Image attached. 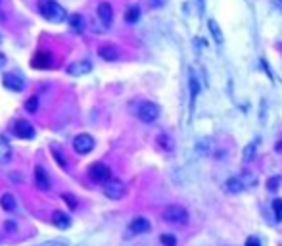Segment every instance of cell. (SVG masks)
I'll list each match as a JSON object with an SVG mask.
<instances>
[{
  "mask_svg": "<svg viewBox=\"0 0 282 246\" xmlns=\"http://www.w3.org/2000/svg\"><path fill=\"white\" fill-rule=\"evenodd\" d=\"M50 62H52V56L48 52H39V54H35L31 66L37 69H44V67H50Z\"/></svg>",
  "mask_w": 282,
  "mask_h": 246,
  "instance_id": "cell-15",
  "label": "cell"
},
{
  "mask_svg": "<svg viewBox=\"0 0 282 246\" xmlns=\"http://www.w3.org/2000/svg\"><path fill=\"white\" fill-rule=\"evenodd\" d=\"M207 27H209V31H211L213 39H215L219 45H221V43H223V33H221V29L217 27V23L213 22V20H209V22H207Z\"/></svg>",
  "mask_w": 282,
  "mask_h": 246,
  "instance_id": "cell-21",
  "label": "cell"
},
{
  "mask_svg": "<svg viewBox=\"0 0 282 246\" xmlns=\"http://www.w3.org/2000/svg\"><path fill=\"white\" fill-rule=\"evenodd\" d=\"M140 18V8L138 6H130L129 10L125 12V22L127 23H136Z\"/></svg>",
  "mask_w": 282,
  "mask_h": 246,
  "instance_id": "cell-20",
  "label": "cell"
},
{
  "mask_svg": "<svg viewBox=\"0 0 282 246\" xmlns=\"http://www.w3.org/2000/svg\"><path fill=\"white\" fill-rule=\"evenodd\" d=\"M62 198H64V200L67 202V206H69L71 210H75V208H77V198H75V196H71L69 192H65V194H62Z\"/></svg>",
  "mask_w": 282,
  "mask_h": 246,
  "instance_id": "cell-28",
  "label": "cell"
},
{
  "mask_svg": "<svg viewBox=\"0 0 282 246\" xmlns=\"http://www.w3.org/2000/svg\"><path fill=\"white\" fill-rule=\"evenodd\" d=\"M254 156H256V142L248 144L246 150H244V160H246V162H248V160H254Z\"/></svg>",
  "mask_w": 282,
  "mask_h": 246,
  "instance_id": "cell-26",
  "label": "cell"
},
{
  "mask_svg": "<svg viewBox=\"0 0 282 246\" xmlns=\"http://www.w3.org/2000/svg\"><path fill=\"white\" fill-rule=\"evenodd\" d=\"M4 66H6V56L0 52V67H4Z\"/></svg>",
  "mask_w": 282,
  "mask_h": 246,
  "instance_id": "cell-34",
  "label": "cell"
},
{
  "mask_svg": "<svg viewBox=\"0 0 282 246\" xmlns=\"http://www.w3.org/2000/svg\"><path fill=\"white\" fill-rule=\"evenodd\" d=\"M37 246H69V241L67 239H54V241H46V243H41Z\"/></svg>",
  "mask_w": 282,
  "mask_h": 246,
  "instance_id": "cell-24",
  "label": "cell"
},
{
  "mask_svg": "<svg viewBox=\"0 0 282 246\" xmlns=\"http://www.w3.org/2000/svg\"><path fill=\"white\" fill-rule=\"evenodd\" d=\"M90 69H92V64L88 60H81V62H75V64L67 67V73L73 75V77H81V75L90 73Z\"/></svg>",
  "mask_w": 282,
  "mask_h": 246,
  "instance_id": "cell-10",
  "label": "cell"
},
{
  "mask_svg": "<svg viewBox=\"0 0 282 246\" xmlns=\"http://www.w3.org/2000/svg\"><path fill=\"white\" fill-rule=\"evenodd\" d=\"M2 83H4L6 89L14 90V92H22L25 89V81H23L22 75H18V73H6L2 77Z\"/></svg>",
  "mask_w": 282,
  "mask_h": 246,
  "instance_id": "cell-7",
  "label": "cell"
},
{
  "mask_svg": "<svg viewBox=\"0 0 282 246\" xmlns=\"http://www.w3.org/2000/svg\"><path fill=\"white\" fill-rule=\"evenodd\" d=\"M273 212L277 216V221H282V198H275L273 200Z\"/></svg>",
  "mask_w": 282,
  "mask_h": 246,
  "instance_id": "cell-23",
  "label": "cell"
},
{
  "mask_svg": "<svg viewBox=\"0 0 282 246\" xmlns=\"http://www.w3.org/2000/svg\"><path fill=\"white\" fill-rule=\"evenodd\" d=\"M0 43H2V35H0Z\"/></svg>",
  "mask_w": 282,
  "mask_h": 246,
  "instance_id": "cell-36",
  "label": "cell"
},
{
  "mask_svg": "<svg viewBox=\"0 0 282 246\" xmlns=\"http://www.w3.org/2000/svg\"><path fill=\"white\" fill-rule=\"evenodd\" d=\"M12 160V146L10 142L0 135V164H8Z\"/></svg>",
  "mask_w": 282,
  "mask_h": 246,
  "instance_id": "cell-16",
  "label": "cell"
},
{
  "mask_svg": "<svg viewBox=\"0 0 282 246\" xmlns=\"http://www.w3.org/2000/svg\"><path fill=\"white\" fill-rule=\"evenodd\" d=\"M246 246H261V243L257 237H250V239L246 241Z\"/></svg>",
  "mask_w": 282,
  "mask_h": 246,
  "instance_id": "cell-31",
  "label": "cell"
},
{
  "mask_svg": "<svg viewBox=\"0 0 282 246\" xmlns=\"http://www.w3.org/2000/svg\"><path fill=\"white\" fill-rule=\"evenodd\" d=\"M35 183H37V187H39L41 191H48V189H50V179H48L46 171H44L41 165L35 167Z\"/></svg>",
  "mask_w": 282,
  "mask_h": 246,
  "instance_id": "cell-13",
  "label": "cell"
},
{
  "mask_svg": "<svg viewBox=\"0 0 282 246\" xmlns=\"http://www.w3.org/2000/svg\"><path fill=\"white\" fill-rule=\"evenodd\" d=\"M275 150H277L279 154H282V140H279V142L275 144Z\"/></svg>",
  "mask_w": 282,
  "mask_h": 246,
  "instance_id": "cell-33",
  "label": "cell"
},
{
  "mask_svg": "<svg viewBox=\"0 0 282 246\" xmlns=\"http://www.w3.org/2000/svg\"><path fill=\"white\" fill-rule=\"evenodd\" d=\"M104 194L111 198V200H119L125 196V183L121 179H111L108 183H104Z\"/></svg>",
  "mask_w": 282,
  "mask_h": 246,
  "instance_id": "cell-5",
  "label": "cell"
},
{
  "mask_svg": "<svg viewBox=\"0 0 282 246\" xmlns=\"http://www.w3.org/2000/svg\"><path fill=\"white\" fill-rule=\"evenodd\" d=\"M88 177L94 181V183H108L111 179V169H109L106 164L102 162H94L90 167H88Z\"/></svg>",
  "mask_w": 282,
  "mask_h": 246,
  "instance_id": "cell-3",
  "label": "cell"
},
{
  "mask_svg": "<svg viewBox=\"0 0 282 246\" xmlns=\"http://www.w3.org/2000/svg\"><path fill=\"white\" fill-rule=\"evenodd\" d=\"M52 156L56 158V162H60V165H62V167H65V158H64V154H62V150H60V148L52 146Z\"/></svg>",
  "mask_w": 282,
  "mask_h": 246,
  "instance_id": "cell-27",
  "label": "cell"
},
{
  "mask_svg": "<svg viewBox=\"0 0 282 246\" xmlns=\"http://www.w3.org/2000/svg\"><path fill=\"white\" fill-rule=\"evenodd\" d=\"M39 12L52 23H62L67 20V12L56 0H39Z\"/></svg>",
  "mask_w": 282,
  "mask_h": 246,
  "instance_id": "cell-1",
  "label": "cell"
},
{
  "mask_svg": "<svg viewBox=\"0 0 282 246\" xmlns=\"http://www.w3.org/2000/svg\"><path fill=\"white\" fill-rule=\"evenodd\" d=\"M98 56H100L102 60H106V62H115V60L119 58V50L113 45H104L98 48Z\"/></svg>",
  "mask_w": 282,
  "mask_h": 246,
  "instance_id": "cell-12",
  "label": "cell"
},
{
  "mask_svg": "<svg viewBox=\"0 0 282 246\" xmlns=\"http://www.w3.org/2000/svg\"><path fill=\"white\" fill-rule=\"evenodd\" d=\"M69 29H71L73 33H83V31H85V20H83V16L73 14V16L69 18Z\"/></svg>",
  "mask_w": 282,
  "mask_h": 246,
  "instance_id": "cell-17",
  "label": "cell"
},
{
  "mask_svg": "<svg viewBox=\"0 0 282 246\" xmlns=\"http://www.w3.org/2000/svg\"><path fill=\"white\" fill-rule=\"evenodd\" d=\"M52 221H54V225L58 229H69L71 227V218L67 214H64V212H60V210H56L52 214Z\"/></svg>",
  "mask_w": 282,
  "mask_h": 246,
  "instance_id": "cell-14",
  "label": "cell"
},
{
  "mask_svg": "<svg viewBox=\"0 0 282 246\" xmlns=\"http://www.w3.org/2000/svg\"><path fill=\"white\" fill-rule=\"evenodd\" d=\"M73 148H75L77 154H88V152H92V148H94V138L87 133L77 135V137L73 138Z\"/></svg>",
  "mask_w": 282,
  "mask_h": 246,
  "instance_id": "cell-6",
  "label": "cell"
},
{
  "mask_svg": "<svg viewBox=\"0 0 282 246\" xmlns=\"http://www.w3.org/2000/svg\"><path fill=\"white\" fill-rule=\"evenodd\" d=\"M25 110L29 113H35L39 110V96H31L27 102H25Z\"/></svg>",
  "mask_w": 282,
  "mask_h": 246,
  "instance_id": "cell-22",
  "label": "cell"
},
{
  "mask_svg": "<svg viewBox=\"0 0 282 246\" xmlns=\"http://www.w3.org/2000/svg\"><path fill=\"white\" fill-rule=\"evenodd\" d=\"M279 183H281V177H273V179H269V183H267V187H269V191H277V187H279Z\"/></svg>",
  "mask_w": 282,
  "mask_h": 246,
  "instance_id": "cell-30",
  "label": "cell"
},
{
  "mask_svg": "<svg viewBox=\"0 0 282 246\" xmlns=\"http://www.w3.org/2000/svg\"><path fill=\"white\" fill-rule=\"evenodd\" d=\"M14 227H16V223H10V221L6 223V229H8V231H10V229H14Z\"/></svg>",
  "mask_w": 282,
  "mask_h": 246,
  "instance_id": "cell-35",
  "label": "cell"
},
{
  "mask_svg": "<svg viewBox=\"0 0 282 246\" xmlns=\"http://www.w3.org/2000/svg\"><path fill=\"white\" fill-rule=\"evenodd\" d=\"M163 219L167 223L177 225V227H184V225L188 223V212H186V208L173 204V206H167L163 210Z\"/></svg>",
  "mask_w": 282,
  "mask_h": 246,
  "instance_id": "cell-2",
  "label": "cell"
},
{
  "mask_svg": "<svg viewBox=\"0 0 282 246\" xmlns=\"http://www.w3.org/2000/svg\"><path fill=\"white\" fill-rule=\"evenodd\" d=\"M225 187H227V191L232 192V194H238V192L244 191V183H242V179H238V177H231V179L227 181Z\"/></svg>",
  "mask_w": 282,
  "mask_h": 246,
  "instance_id": "cell-19",
  "label": "cell"
},
{
  "mask_svg": "<svg viewBox=\"0 0 282 246\" xmlns=\"http://www.w3.org/2000/svg\"><path fill=\"white\" fill-rule=\"evenodd\" d=\"M150 227H152V225H150V221H148L146 218H140V216H138V218H134L129 223V231L134 233V235H142V233H148Z\"/></svg>",
  "mask_w": 282,
  "mask_h": 246,
  "instance_id": "cell-11",
  "label": "cell"
},
{
  "mask_svg": "<svg viewBox=\"0 0 282 246\" xmlns=\"http://www.w3.org/2000/svg\"><path fill=\"white\" fill-rule=\"evenodd\" d=\"M159 241H161V245L163 246H177V239H175L173 235H169V233L161 235V237H159Z\"/></svg>",
  "mask_w": 282,
  "mask_h": 246,
  "instance_id": "cell-25",
  "label": "cell"
},
{
  "mask_svg": "<svg viewBox=\"0 0 282 246\" xmlns=\"http://www.w3.org/2000/svg\"><path fill=\"white\" fill-rule=\"evenodd\" d=\"M136 115H138V119L144 121V123H154V121L159 117V106L154 104V102H142V104L138 106Z\"/></svg>",
  "mask_w": 282,
  "mask_h": 246,
  "instance_id": "cell-4",
  "label": "cell"
},
{
  "mask_svg": "<svg viewBox=\"0 0 282 246\" xmlns=\"http://www.w3.org/2000/svg\"><path fill=\"white\" fill-rule=\"evenodd\" d=\"M0 206H2V210H6V212H14V210H16V198H14V194H12V192H4V194L0 196Z\"/></svg>",
  "mask_w": 282,
  "mask_h": 246,
  "instance_id": "cell-18",
  "label": "cell"
},
{
  "mask_svg": "<svg viewBox=\"0 0 282 246\" xmlns=\"http://www.w3.org/2000/svg\"><path fill=\"white\" fill-rule=\"evenodd\" d=\"M96 12H98L100 22L104 23V27H109L111 22H113V10H111V4H109V2H100Z\"/></svg>",
  "mask_w": 282,
  "mask_h": 246,
  "instance_id": "cell-9",
  "label": "cell"
},
{
  "mask_svg": "<svg viewBox=\"0 0 282 246\" xmlns=\"http://www.w3.org/2000/svg\"><path fill=\"white\" fill-rule=\"evenodd\" d=\"M14 133L18 135L20 138L31 140V138H35V127L27 119H18L16 125H14Z\"/></svg>",
  "mask_w": 282,
  "mask_h": 246,
  "instance_id": "cell-8",
  "label": "cell"
},
{
  "mask_svg": "<svg viewBox=\"0 0 282 246\" xmlns=\"http://www.w3.org/2000/svg\"><path fill=\"white\" fill-rule=\"evenodd\" d=\"M271 2H273V6H275V8L282 10V0H271Z\"/></svg>",
  "mask_w": 282,
  "mask_h": 246,
  "instance_id": "cell-32",
  "label": "cell"
},
{
  "mask_svg": "<svg viewBox=\"0 0 282 246\" xmlns=\"http://www.w3.org/2000/svg\"><path fill=\"white\" fill-rule=\"evenodd\" d=\"M190 87H192V98H196V94H198V90H200V85H198L194 75H190Z\"/></svg>",
  "mask_w": 282,
  "mask_h": 246,
  "instance_id": "cell-29",
  "label": "cell"
}]
</instances>
